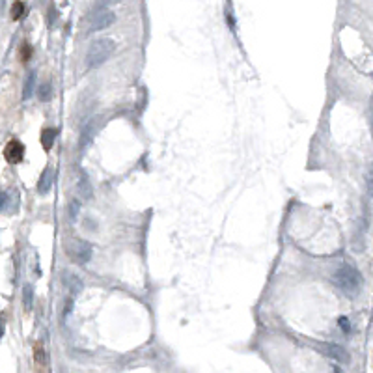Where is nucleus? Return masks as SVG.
I'll use <instances>...</instances> for the list:
<instances>
[{
	"mask_svg": "<svg viewBox=\"0 0 373 373\" xmlns=\"http://www.w3.org/2000/svg\"><path fill=\"white\" fill-rule=\"evenodd\" d=\"M32 303H34V287H32V284H26L23 287V304H24L26 312L32 310Z\"/></svg>",
	"mask_w": 373,
	"mask_h": 373,
	"instance_id": "9b49d317",
	"label": "nucleus"
},
{
	"mask_svg": "<svg viewBox=\"0 0 373 373\" xmlns=\"http://www.w3.org/2000/svg\"><path fill=\"white\" fill-rule=\"evenodd\" d=\"M95 131H97V121H95V123H93V121H90L88 125L82 129V135H80V142H79L80 149H84V147L88 146L90 142L93 140V137H95Z\"/></svg>",
	"mask_w": 373,
	"mask_h": 373,
	"instance_id": "1a4fd4ad",
	"label": "nucleus"
},
{
	"mask_svg": "<svg viewBox=\"0 0 373 373\" xmlns=\"http://www.w3.org/2000/svg\"><path fill=\"white\" fill-rule=\"evenodd\" d=\"M338 325H340V328H342L345 334L351 332V323H349V319H347V317H340V319H338Z\"/></svg>",
	"mask_w": 373,
	"mask_h": 373,
	"instance_id": "a211bd4d",
	"label": "nucleus"
},
{
	"mask_svg": "<svg viewBox=\"0 0 373 373\" xmlns=\"http://www.w3.org/2000/svg\"><path fill=\"white\" fill-rule=\"evenodd\" d=\"M4 328H6V321H4V315L0 314V340L4 336Z\"/></svg>",
	"mask_w": 373,
	"mask_h": 373,
	"instance_id": "5701e85b",
	"label": "nucleus"
},
{
	"mask_svg": "<svg viewBox=\"0 0 373 373\" xmlns=\"http://www.w3.org/2000/svg\"><path fill=\"white\" fill-rule=\"evenodd\" d=\"M50 95H52V92H50V84L49 82H43L40 86V90H38V97L41 99V101H49Z\"/></svg>",
	"mask_w": 373,
	"mask_h": 373,
	"instance_id": "dca6fc26",
	"label": "nucleus"
},
{
	"mask_svg": "<svg viewBox=\"0 0 373 373\" xmlns=\"http://www.w3.org/2000/svg\"><path fill=\"white\" fill-rule=\"evenodd\" d=\"M34 84H36V73H30L24 82V88H23V99H28L34 93Z\"/></svg>",
	"mask_w": 373,
	"mask_h": 373,
	"instance_id": "f8f14e48",
	"label": "nucleus"
},
{
	"mask_svg": "<svg viewBox=\"0 0 373 373\" xmlns=\"http://www.w3.org/2000/svg\"><path fill=\"white\" fill-rule=\"evenodd\" d=\"M71 306H73V299L69 297L68 303H66V308H64V312H62V317H64V319H66V317L69 315V312H71Z\"/></svg>",
	"mask_w": 373,
	"mask_h": 373,
	"instance_id": "412c9836",
	"label": "nucleus"
},
{
	"mask_svg": "<svg viewBox=\"0 0 373 373\" xmlns=\"http://www.w3.org/2000/svg\"><path fill=\"white\" fill-rule=\"evenodd\" d=\"M62 280H64V284H66V287H68L69 291H71V295H77L82 291V278L80 276H77L75 273H69V271H66L64 275H62Z\"/></svg>",
	"mask_w": 373,
	"mask_h": 373,
	"instance_id": "0eeeda50",
	"label": "nucleus"
},
{
	"mask_svg": "<svg viewBox=\"0 0 373 373\" xmlns=\"http://www.w3.org/2000/svg\"><path fill=\"white\" fill-rule=\"evenodd\" d=\"M116 49V43L110 40V38H101V40L93 41L90 45L88 54H86V64L88 68H99L101 64H105L110 54Z\"/></svg>",
	"mask_w": 373,
	"mask_h": 373,
	"instance_id": "f03ea898",
	"label": "nucleus"
},
{
	"mask_svg": "<svg viewBox=\"0 0 373 373\" xmlns=\"http://www.w3.org/2000/svg\"><path fill=\"white\" fill-rule=\"evenodd\" d=\"M366 190H368V196L373 198V163H370L366 170Z\"/></svg>",
	"mask_w": 373,
	"mask_h": 373,
	"instance_id": "ddd939ff",
	"label": "nucleus"
},
{
	"mask_svg": "<svg viewBox=\"0 0 373 373\" xmlns=\"http://www.w3.org/2000/svg\"><path fill=\"white\" fill-rule=\"evenodd\" d=\"M68 252H69V257H71L75 263L82 265V263L90 261V257H92V246H90V243H86V241L75 239V241L68 246Z\"/></svg>",
	"mask_w": 373,
	"mask_h": 373,
	"instance_id": "7ed1b4c3",
	"label": "nucleus"
},
{
	"mask_svg": "<svg viewBox=\"0 0 373 373\" xmlns=\"http://www.w3.org/2000/svg\"><path fill=\"white\" fill-rule=\"evenodd\" d=\"M24 11H26V6H24L23 2H15V4L11 6V19L19 21L21 17L24 15Z\"/></svg>",
	"mask_w": 373,
	"mask_h": 373,
	"instance_id": "4468645a",
	"label": "nucleus"
},
{
	"mask_svg": "<svg viewBox=\"0 0 373 373\" xmlns=\"http://www.w3.org/2000/svg\"><path fill=\"white\" fill-rule=\"evenodd\" d=\"M226 23L230 24V28H235V19H233V11H232V6L228 4L226 6Z\"/></svg>",
	"mask_w": 373,
	"mask_h": 373,
	"instance_id": "f3484780",
	"label": "nucleus"
},
{
	"mask_svg": "<svg viewBox=\"0 0 373 373\" xmlns=\"http://www.w3.org/2000/svg\"><path fill=\"white\" fill-rule=\"evenodd\" d=\"M114 13L112 11H101V13H95L93 19H92V24H90V32H97V30H105L108 28L112 23H114Z\"/></svg>",
	"mask_w": 373,
	"mask_h": 373,
	"instance_id": "423d86ee",
	"label": "nucleus"
},
{
	"mask_svg": "<svg viewBox=\"0 0 373 373\" xmlns=\"http://www.w3.org/2000/svg\"><path fill=\"white\" fill-rule=\"evenodd\" d=\"M52 181H54V170H52V168H45L40 177V183H38L40 194H47V192H49L50 186H52Z\"/></svg>",
	"mask_w": 373,
	"mask_h": 373,
	"instance_id": "6e6552de",
	"label": "nucleus"
},
{
	"mask_svg": "<svg viewBox=\"0 0 373 373\" xmlns=\"http://www.w3.org/2000/svg\"><path fill=\"white\" fill-rule=\"evenodd\" d=\"M334 284L338 285L344 293L356 295L362 287V275L353 265H342L334 273Z\"/></svg>",
	"mask_w": 373,
	"mask_h": 373,
	"instance_id": "f257e3e1",
	"label": "nucleus"
},
{
	"mask_svg": "<svg viewBox=\"0 0 373 373\" xmlns=\"http://www.w3.org/2000/svg\"><path fill=\"white\" fill-rule=\"evenodd\" d=\"M370 112H372V133H373V95H372V105H370Z\"/></svg>",
	"mask_w": 373,
	"mask_h": 373,
	"instance_id": "393cba45",
	"label": "nucleus"
},
{
	"mask_svg": "<svg viewBox=\"0 0 373 373\" xmlns=\"http://www.w3.org/2000/svg\"><path fill=\"white\" fill-rule=\"evenodd\" d=\"M4 157L10 164H17L24 157V146L21 144L19 140H11L8 142V146L4 149Z\"/></svg>",
	"mask_w": 373,
	"mask_h": 373,
	"instance_id": "39448f33",
	"label": "nucleus"
},
{
	"mask_svg": "<svg viewBox=\"0 0 373 373\" xmlns=\"http://www.w3.org/2000/svg\"><path fill=\"white\" fill-rule=\"evenodd\" d=\"M4 204H6V194H4V192H0V209L4 207Z\"/></svg>",
	"mask_w": 373,
	"mask_h": 373,
	"instance_id": "b1692460",
	"label": "nucleus"
},
{
	"mask_svg": "<svg viewBox=\"0 0 373 373\" xmlns=\"http://www.w3.org/2000/svg\"><path fill=\"white\" fill-rule=\"evenodd\" d=\"M30 56H32V47H30L28 43H24L23 49H21V58L26 62V60H30Z\"/></svg>",
	"mask_w": 373,
	"mask_h": 373,
	"instance_id": "6ab92c4d",
	"label": "nucleus"
},
{
	"mask_svg": "<svg viewBox=\"0 0 373 373\" xmlns=\"http://www.w3.org/2000/svg\"><path fill=\"white\" fill-rule=\"evenodd\" d=\"M56 129H43V133H41V146H43V149L45 151H49L50 147H52V144H54V138H56Z\"/></svg>",
	"mask_w": 373,
	"mask_h": 373,
	"instance_id": "9d476101",
	"label": "nucleus"
},
{
	"mask_svg": "<svg viewBox=\"0 0 373 373\" xmlns=\"http://www.w3.org/2000/svg\"><path fill=\"white\" fill-rule=\"evenodd\" d=\"M77 209H79V202H71V206H69L71 218H75V216H77Z\"/></svg>",
	"mask_w": 373,
	"mask_h": 373,
	"instance_id": "4be33fe9",
	"label": "nucleus"
},
{
	"mask_svg": "<svg viewBox=\"0 0 373 373\" xmlns=\"http://www.w3.org/2000/svg\"><path fill=\"white\" fill-rule=\"evenodd\" d=\"M34 360H36V364L41 366V368L47 364V354H45L41 345H36V349H34Z\"/></svg>",
	"mask_w": 373,
	"mask_h": 373,
	"instance_id": "2eb2a0df",
	"label": "nucleus"
},
{
	"mask_svg": "<svg viewBox=\"0 0 373 373\" xmlns=\"http://www.w3.org/2000/svg\"><path fill=\"white\" fill-rule=\"evenodd\" d=\"M80 188H82V192H84V198H90V196H92V192H90V186H88V181H86V177H82V179H80Z\"/></svg>",
	"mask_w": 373,
	"mask_h": 373,
	"instance_id": "aec40b11",
	"label": "nucleus"
},
{
	"mask_svg": "<svg viewBox=\"0 0 373 373\" xmlns=\"http://www.w3.org/2000/svg\"><path fill=\"white\" fill-rule=\"evenodd\" d=\"M336 373H342V372H340V370H338V368H336Z\"/></svg>",
	"mask_w": 373,
	"mask_h": 373,
	"instance_id": "a878e982",
	"label": "nucleus"
},
{
	"mask_svg": "<svg viewBox=\"0 0 373 373\" xmlns=\"http://www.w3.org/2000/svg\"><path fill=\"white\" fill-rule=\"evenodd\" d=\"M315 349H319L325 356H328V358H332L336 362H349V353L345 351L342 345L338 344H326V342H321V344L315 345Z\"/></svg>",
	"mask_w": 373,
	"mask_h": 373,
	"instance_id": "20e7f679",
	"label": "nucleus"
}]
</instances>
